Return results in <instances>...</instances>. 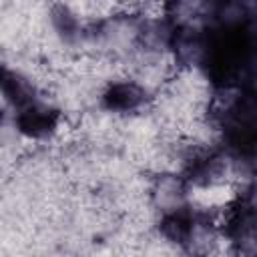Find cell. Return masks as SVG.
<instances>
[{
  "instance_id": "cell-1",
  "label": "cell",
  "mask_w": 257,
  "mask_h": 257,
  "mask_svg": "<svg viewBox=\"0 0 257 257\" xmlns=\"http://www.w3.org/2000/svg\"><path fill=\"white\" fill-rule=\"evenodd\" d=\"M102 112L112 118L143 114L153 102V88L141 82L137 76H118L106 80L98 96Z\"/></svg>"
},
{
  "instance_id": "cell-2",
  "label": "cell",
  "mask_w": 257,
  "mask_h": 257,
  "mask_svg": "<svg viewBox=\"0 0 257 257\" xmlns=\"http://www.w3.org/2000/svg\"><path fill=\"white\" fill-rule=\"evenodd\" d=\"M16 128L30 141H50L62 128V114L58 108L44 102H30L16 112Z\"/></svg>"
},
{
  "instance_id": "cell-3",
  "label": "cell",
  "mask_w": 257,
  "mask_h": 257,
  "mask_svg": "<svg viewBox=\"0 0 257 257\" xmlns=\"http://www.w3.org/2000/svg\"><path fill=\"white\" fill-rule=\"evenodd\" d=\"M0 94L16 110L36 100L32 80H28L24 74L6 66H0Z\"/></svg>"
}]
</instances>
